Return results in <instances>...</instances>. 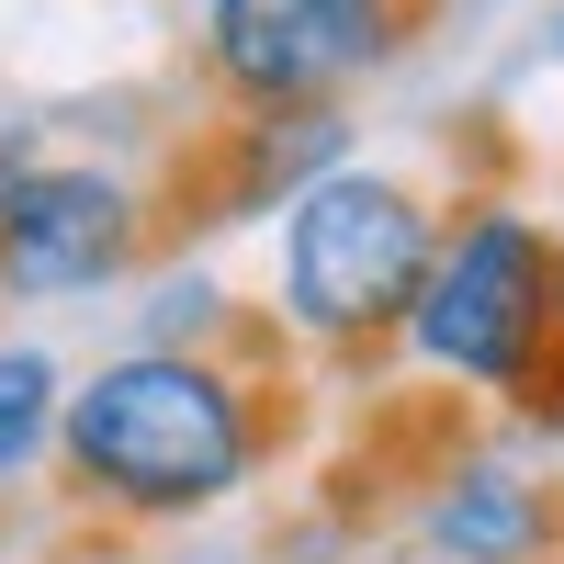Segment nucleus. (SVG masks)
<instances>
[{"instance_id": "obj_1", "label": "nucleus", "mask_w": 564, "mask_h": 564, "mask_svg": "<svg viewBox=\"0 0 564 564\" xmlns=\"http://www.w3.org/2000/svg\"><path fill=\"white\" fill-rule=\"evenodd\" d=\"M282 384H294V361H271L260 339H238V350H113V361L68 372L45 475L68 486V508H90L113 531L215 520L226 497H249L271 475Z\"/></svg>"}, {"instance_id": "obj_2", "label": "nucleus", "mask_w": 564, "mask_h": 564, "mask_svg": "<svg viewBox=\"0 0 564 564\" xmlns=\"http://www.w3.org/2000/svg\"><path fill=\"white\" fill-rule=\"evenodd\" d=\"M395 361L417 384L486 395L520 430L564 441V238L508 193L452 204L430 282H417V305L395 327Z\"/></svg>"}, {"instance_id": "obj_3", "label": "nucleus", "mask_w": 564, "mask_h": 564, "mask_svg": "<svg viewBox=\"0 0 564 564\" xmlns=\"http://www.w3.org/2000/svg\"><path fill=\"white\" fill-rule=\"evenodd\" d=\"M441 215L452 204L417 170H395V159H339L327 181H305V193L271 215V271H260L282 361L384 372L417 282H430Z\"/></svg>"}, {"instance_id": "obj_4", "label": "nucleus", "mask_w": 564, "mask_h": 564, "mask_svg": "<svg viewBox=\"0 0 564 564\" xmlns=\"http://www.w3.org/2000/svg\"><path fill=\"white\" fill-rule=\"evenodd\" d=\"M430 23H441V0H193L204 79L238 124L350 113L384 68H406V45Z\"/></svg>"}, {"instance_id": "obj_5", "label": "nucleus", "mask_w": 564, "mask_h": 564, "mask_svg": "<svg viewBox=\"0 0 564 564\" xmlns=\"http://www.w3.org/2000/svg\"><path fill=\"white\" fill-rule=\"evenodd\" d=\"M159 193L124 159H23L0 193V305H90L159 260Z\"/></svg>"}, {"instance_id": "obj_6", "label": "nucleus", "mask_w": 564, "mask_h": 564, "mask_svg": "<svg viewBox=\"0 0 564 564\" xmlns=\"http://www.w3.org/2000/svg\"><path fill=\"white\" fill-rule=\"evenodd\" d=\"M430 564H564V497L508 452H452L417 497Z\"/></svg>"}, {"instance_id": "obj_7", "label": "nucleus", "mask_w": 564, "mask_h": 564, "mask_svg": "<svg viewBox=\"0 0 564 564\" xmlns=\"http://www.w3.org/2000/svg\"><path fill=\"white\" fill-rule=\"evenodd\" d=\"M249 327L226 305V271L193 260V249H159V282L148 305H135V350H238Z\"/></svg>"}, {"instance_id": "obj_8", "label": "nucleus", "mask_w": 564, "mask_h": 564, "mask_svg": "<svg viewBox=\"0 0 564 564\" xmlns=\"http://www.w3.org/2000/svg\"><path fill=\"white\" fill-rule=\"evenodd\" d=\"M57 395H68V361L45 339H0V497L45 475L57 452Z\"/></svg>"}, {"instance_id": "obj_9", "label": "nucleus", "mask_w": 564, "mask_h": 564, "mask_svg": "<svg viewBox=\"0 0 564 564\" xmlns=\"http://www.w3.org/2000/svg\"><path fill=\"white\" fill-rule=\"evenodd\" d=\"M542 45H553V68H564V0H553V23H542Z\"/></svg>"}]
</instances>
